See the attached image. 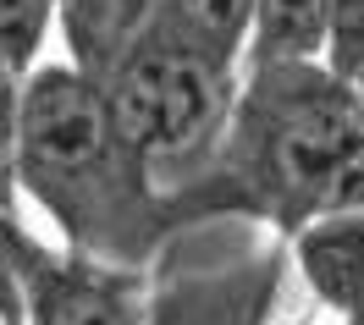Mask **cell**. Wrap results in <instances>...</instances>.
Wrapping results in <instances>:
<instances>
[{
	"label": "cell",
	"instance_id": "1",
	"mask_svg": "<svg viewBox=\"0 0 364 325\" xmlns=\"http://www.w3.org/2000/svg\"><path fill=\"white\" fill-rule=\"evenodd\" d=\"M17 193L61 226L72 254L133 270L166 237V193L116 133L105 89L72 61L33 67L23 83Z\"/></svg>",
	"mask_w": 364,
	"mask_h": 325
},
{
	"label": "cell",
	"instance_id": "2",
	"mask_svg": "<svg viewBox=\"0 0 364 325\" xmlns=\"http://www.w3.org/2000/svg\"><path fill=\"white\" fill-rule=\"evenodd\" d=\"M364 138V89L337 77L331 67H276L243 72L237 116L210 165L205 187H232L243 204L298 232L320 215V199Z\"/></svg>",
	"mask_w": 364,
	"mask_h": 325
},
{
	"label": "cell",
	"instance_id": "3",
	"mask_svg": "<svg viewBox=\"0 0 364 325\" xmlns=\"http://www.w3.org/2000/svg\"><path fill=\"white\" fill-rule=\"evenodd\" d=\"M94 83L105 89L116 133L171 204V193H193L210 177L237 116L243 72L177 45L127 39Z\"/></svg>",
	"mask_w": 364,
	"mask_h": 325
},
{
	"label": "cell",
	"instance_id": "4",
	"mask_svg": "<svg viewBox=\"0 0 364 325\" xmlns=\"http://www.w3.org/2000/svg\"><path fill=\"white\" fill-rule=\"evenodd\" d=\"M149 292L133 270L50 254L23 237V325H144Z\"/></svg>",
	"mask_w": 364,
	"mask_h": 325
},
{
	"label": "cell",
	"instance_id": "5",
	"mask_svg": "<svg viewBox=\"0 0 364 325\" xmlns=\"http://www.w3.org/2000/svg\"><path fill=\"white\" fill-rule=\"evenodd\" d=\"M276 281H282V254L249 243L227 259H205L166 276L149 292L144 325H265Z\"/></svg>",
	"mask_w": 364,
	"mask_h": 325
},
{
	"label": "cell",
	"instance_id": "6",
	"mask_svg": "<svg viewBox=\"0 0 364 325\" xmlns=\"http://www.w3.org/2000/svg\"><path fill=\"white\" fill-rule=\"evenodd\" d=\"M254 11H259V0H149L138 28H133V39L177 45V50L205 55V61H221V67L243 72Z\"/></svg>",
	"mask_w": 364,
	"mask_h": 325
},
{
	"label": "cell",
	"instance_id": "7",
	"mask_svg": "<svg viewBox=\"0 0 364 325\" xmlns=\"http://www.w3.org/2000/svg\"><path fill=\"white\" fill-rule=\"evenodd\" d=\"M293 265L326 309L364 320V215H315L293 232Z\"/></svg>",
	"mask_w": 364,
	"mask_h": 325
},
{
	"label": "cell",
	"instance_id": "8",
	"mask_svg": "<svg viewBox=\"0 0 364 325\" xmlns=\"http://www.w3.org/2000/svg\"><path fill=\"white\" fill-rule=\"evenodd\" d=\"M331 23L326 0H259L249 33L243 72H276V67H326Z\"/></svg>",
	"mask_w": 364,
	"mask_h": 325
},
{
	"label": "cell",
	"instance_id": "9",
	"mask_svg": "<svg viewBox=\"0 0 364 325\" xmlns=\"http://www.w3.org/2000/svg\"><path fill=\"white\" fill-rule=\"evenodd\" d=\"M55 17H61V0H0V55L17 72H33Z\"/></svg>",
	"mask_w": 364,
	"mask_h": 325
},
{
	"label": "cell",
	"instance_id": "10",
	"mask_svg": "<svg viewBox=\"0 0 364 325\" xmlns=\"http://www.w3.org/2000/svg\"><path fill=\"white\" fill-rule=\"evenodd\" d=\"M23 83L28 72H17L0 55V209L17 199V133H23Z\"/></svg>",
	"mask_w": 364,
	"mask_h": 325
},
{
	"label": "cell",
	"instance_id": "11",
	"mask_svg": "<svg viewBox=\"0 0 364 325\" xmlns=\"http://www.w3.org/2000/svg\"><path fill=\"white\" fill-rule=\"evenodd\" d=\"M326 23H331L326 67L348 83H364V0H326Z\"/></svg>",
	"mask_w": 364,
	"mask_h": 325
},
{
	"label": "cell",
	"instance_id": "12",
	"mask_svg": "<svg viewBox=\"0 0 364 325\" xmlns=\"http://www.w3.org/2000/svg\"><path fill=\"white\" fill-rule=\"evenodd\" d=\"M0 320L23 325V232L0 209Z\"/></svg>",
	"mask_w": 364,
	"mask_h": 325
},
{
	"label": "cell",
	"instance_id": "13",
	"mask_svg": "<svg viewBox=\"0 0 364 325\" xmlns=\"http://www.w3.org/2000/svg\"><path fill=\"white\" fill-rule=\"evenodd\" d=\"M111 0H61V23H67V33H77V28H89L100 11H105Z\"/></svg>",
	"mask_w": 364,
	"mask_h": 325
},
{
	"label": "cell",
	"instance_id": "14",
	"mask_svg": "<svg viewBox=\"0 0 364 325\" xmlns=\"http://www.w3.org/2000/svg\"><path fill=\"white\" fill-rule=\"evenodd\" d=\"M0 325H11V320H0Z\"/></svg>",
	"mask_w": 364,
	"mask_h": 325
}]
</instances>
